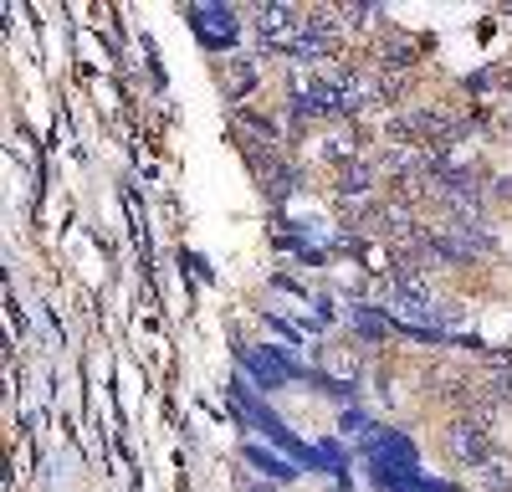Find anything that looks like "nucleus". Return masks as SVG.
Masks as SVG:
<instances>
[{"label": "nucleus", "instance_id": "nucleus-1", "mask_svg": "<svg viewBox=\"0 0 512 492\" xmlns=\"http://www.w3.org/2000/svg\"><path fill=\"white\" fill-rule=\"evenodd\" d=\"M359 462L374 482V492H456L451 482L431 477L420 467V451L410 436L390 431V426H379L364 446H359Z\"/></svg>", "mask_w": 512, "mask_h": 492}, {"label": "nucleus", "instance_id": "nucleus-4", "mask_svg": "<svg viewBox=\"0 0 512 492\" xmlns=\"http://www.w3.org/2000/svg\"><path fill=\"white\" fill-rule=\"evenodd\" d=\"M190 31L200 36V47L210 52H231L236 36H241V21L231 6H216V0H200V6H190Z\"/></svg>", "mask_w": 512, "mask_h": 492}, {"label": "nucleus", "instance_id": "nucleus-2", "mask_svg": "<svg viewBox=\"0 0 512 492\" xmlns=\"http://www.w3.org/2000/svg\"><path fill=\"white\" fill-rule=\"evenodd\" d=\"M231 405L241 410V421H251V426L262 431L272 446H282V451H287V457H292L297 467H318V446L297 441V436H292V431H287V426L272 416V405H262V400H256V390H251L246 380H236V385H231Z\"/></svg>", "mask_w": 512, "mask_h": 492}, {"label": "nucleus", "instance_id": "nucleus-8", "mask_svg": "<svg viewBox=\"0 0 512 492\" xmlns=\"http://www.w3.org/2000/svg\"><path fill=\"white\" fill-rule=\"evenodd\" d=\"M241 457H246L256 472H262V477H272V482H292V477H297V462H282L277 451L262 446V441H246V446H241Z\"/></svg>", "mask_w": 512, "mask_h": 492}, {"label": "nucleus", "instance_id": "nucleus-10", "mask_svg": "<svg viewBox=\"0 0 512 492\" xmlns=\"http://www.w3.org/2000/svg\"><path fill=\"white\" fill-rule=\"evenodd\" d=\"M267 323H272V328H277V334H282V339H287V344H303V339H308V334H303V328H297V323H292V318H282V313H267Z\"/></svg>", "mask_w": 512, "mask_h": 492}, {"label": "nucleus", "instance_id": "nucleus-9", "mask_svg": "<svg viewBox=\"0 0 512 492\" xmlns=\"http://www.w3.org/2000/svg\"><path fill=\"white\" fill-rule=\"evenodd\" d=\"M262 180H267V190H272L277 200H282V195H287V190L297 185V175H292V164H272V170H267Z\"/></svg>", "mask_w": 512, "mask_h": 492}, {"label": "nucleus", "instance_id": "nucleus-12", "mask_svg": "<svg viewBox=\"0 0 512 492\" xmlns=\"http://www.w3.org/2000/svg\"><path fill=\"white\" fill-rule=\"evenodd\" d=\"M246 492H272V487H246Z\"/></svg>", "mask_w": 512, "mask_h": 492}, {"label": "nucleus", "instance_id": "nucleus-5", "mask_svg": "<svg viewBox=\"0 0 512 492\" xmlns=\"http://www.w3.org/2000/svg\"><path fill=\"white\" fill-rule=\"evenodd\" d=\"M303 16H297L292 6H262L256 11V36H262V52H292V41L303 36Z\"/></svg>", "mask_w": 512, "mask_h": 492}, {"label": "nucleus", "instance_id": "nucleus-6", "mask_svg": "<svg viewBox=\"0 0 512 492\" xmlns=\"http://www.w3.org/2000/svg\"><path fill=\"white\" fill-rule=\"evenodd\" d=\"M333 36H338V26L328 21V16H308V26H303V36L292 41V62H318V57H328L333 52Z\"/></svg>", "mask_w": 512, "mask_h": 492}, {"label": "nucleus", "instance_id": "nucleus-11", "mask_svg": "<svg viewBox=\"0 0 512 492\" xmlns=\"http://www.w3.org/2000/svg\"><path fill=\"white\" fill-rule=\"evenodd\" d=\"M338 190H369V170L364 164H349V175L338 180Z\"/></svg>", "mask_w": 512, "mask_h": 492}, {"label": "nucleus", "instance_id": "nucleus-7", "mask_svg": "<svg viewBox=\"0 0 512 492\" xmlns=\"http://www.w3.org/2000/svg\"><path fill=\"white\" fill-rule=\"evenodd\" d=\"M451 451L461 462H472V467H482L492 451H487V421H477V416H461L456 426H451Z\"/></svg>", "mask_w": 512, "mask_h": 492}, {"label": "nucleus", "instance_id": "nucleus-3", "mask_svg": "<svg viewBox=\"0 0 512 492\" xmlns=\"http://www.w3.org/2000/svg\"><path fill=\"white\" fill-rule=\"evenodd\" d=\"M241 369L262 385V390H282V385H292L297 375H303V364H297L292 354H282V349H267V344H241Z\"/></svg>", "mask_w": 512, "mask_h": 492}]
</instances>
